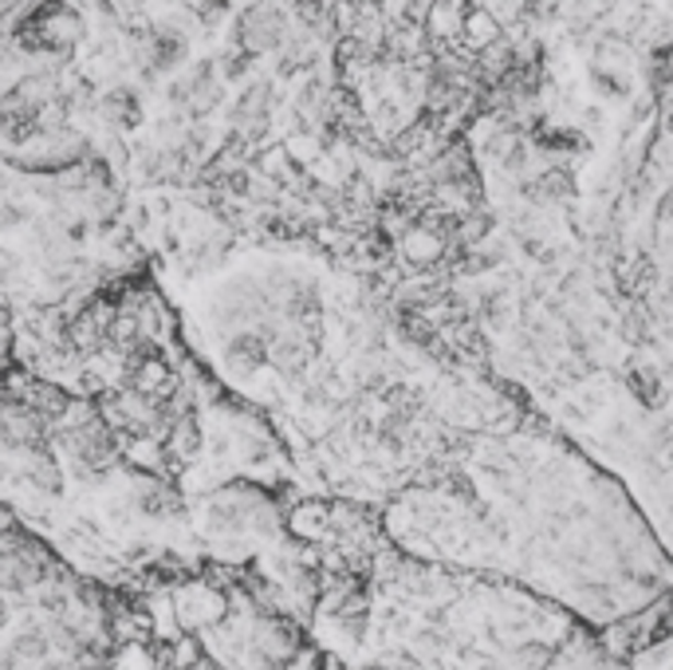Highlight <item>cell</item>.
Listing matches in <instances>:
<instances>
[{
  "instance_id": "cell-1",
  "label": "cell",
  "mask_w": 673,
  "mask_h": 670,
  "mask_svg": "<svg viewBox=\"0 0 673 670\" xmlns=\"http://www.w3.org/2000/svg\"><path fill=\"white\" fill-rule=\"evenodd\" d=\"M288 36H292V20H288V9L276 0H256L253 9H244L236 20V48L253 59L280 51Z\"/></svg>"
},
{
  "instance_id": "cell-2",
  "label": "cell",
  "mask_w": 673,
  "mask_h": 670,
  "mask_svg": "<svg viewBox=\"0 0 673 670\" xmlns=\"http://www.w3.org/2000/svg\"><path fill=\"white\" fill-rule=\"evenodd\" d=\"M170 603H174L177 627L182 631H213L217 623L229 620V596L213 580L177 584Z\"/></svg>"
},
{
  "instance_id": "cell-3",
  "label": "cell",
  "mask_w": 673,
  "mask_h": 670,
  "mask_svg": "<svg viewBox=\"0 0 673 670\" xmlns=\"http://www.w3.org/2000/svg\"><path fill=\"white\" fill-rule=\"evenodd\" d=\"M95 115L111 130H135L142 123V99H138L135 88H111L107 95H98Z\"/></svg>"
},
{
  "instance_id": "cell-4",
  "label": "cell",
  "mask_w": 673,
  "mask_h": 670,
  "mask_svg": "<svg viewBox=\"0 0 673 670\" xmlns=\"http://www.w3.org/2000/svg\"><path fill=\"white\" fill-rule=\"evenodd\" d=\"M623 379H626V391L635 394L646 411H658V406L665 403V383H662V374H658L654 363H646V359H630L626 371H623Z\"/></svg>"
},
{
  "instance_id": "cell-5",
  "label": "cell",
  "mask_w": 673,
  "mask_h": 670,
  "mask_svg": "<svg viewBox=\"0 0 673 670\" xmlns=\"http://www.w3.org/2000/svg\"><path fill=\"white\" fill-rule=\"evenodd\" d=\"M504 36H508V32L500 28L497 20L488 16L480 4H473V9H468V16H465V24H461L457 44L468 51V56H480V51L492 48V44H497V39H504Z\"/></svg>"
},
{
  "instance_id": "cell-6",
  "label": "cell",
  "mask_w": 673,
  "mask_h": 670,
  "mask_svg": "<svg viewBox=\"0 0 673 670\" xmlns=\"http://www.w3.org/2000/svg\"><path fill=\"white\" fill-rule=\"evenodd\" d=\"M591 71V83L603 99H630L635 88H630V76L626 71H603V68H587Z\"/></svg>"
},
{
  "instance_id": "cell-7",
  "label": "cell",
  "mask_w": 673,
  "mask_h": 670,
  "mask_svg": "<svg viewBox=\"0 0 673 670\" xmlns=\"http://www.w3.org/2000/svg\"><path fill=\"white\" fill-rule=\"evenodd\" d=\"M552 662H556V655H552V647H544V643H524V647L512 655V670H552Z\"/></svg>"
},
{
  "instance_id": "cell-8",
  "label": "cell",
  "mask_w": 673,
  "mask_h": 670,
  "mask_svg": "<svg viewBox=\"0 0 673 670\" xmlns=\"http://www.w3.org/2000/svg\"><path fill=\"white\" fill-rule=\"evenodd\" d=\"M213 63H217V76H221V83H236V79H244L248 71H253V56H244L241 48L221 51V59H213Z\"/></svg>"
},
{
  "instance_id": "cell-9",
  "label": "cell",
  "mask_w": 673,
  "mask_h": 670,
  "mask_svg": "<svg viewBox=\"0 0 673 670\" xmlns=\"http://www.w3.org/2000/svg\"><path fill=\"white\" fill-rule=\"evenodd\" d=\"M197 16L206 20L209 28H213V24H221V20L229 16V0H206V4L197 9Z\"/></svg>"
},
{
  "instance_id": "cell-10",
  "label": "cell",
  "mask_w": 673,
  "mask_h": 670,
  "mask_svg": "<svg viewBox=\"0 0 673 670\" xmlns=\"http://www.w3.org/2000/svg\"><path fill=\"white\" fill-rule=\"evenodd\" d=\"M20 529V517L9 509V505H0V536H9V532Z\"/></svg>"
}]
</instances>
